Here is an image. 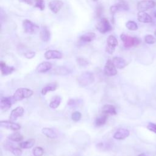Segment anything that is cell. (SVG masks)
I'll return each mask as SVG.
<instances>
[{
    "instance_id": "7bdbcfd3",
    "label": "cell",
    "mask_w": 156,
    "mask_h": 156,
    "mask_svg": "<svg viewBox=\"0 0 156 156\" xmlns=\"http://www.w3.org/2000/svg\"><path fill=\"white\" fill-rule=\"evenodd\" d=\"M154 16H155V17L156 18V11H155V12H154Z\"/></svg>"
},
{
    "instance_id": "ee69618b",
    "label": "cell",
    "mask_w": 156,
    "mask_h": 156,
    "mask_svg": "<svg viewBox=\"0 0 156 156\" xmlns=\"http://www.w3.org/2000/svg\"><path fill=\"white\" fill-rule=\"evenodd\" d=\"M154 35H155V36L156 37V30H155V32H154Z\"/></svg>"
},
{
    "instance_id": "3957f363",
    "label": "cell",
    "mask_w": 156,
    "mask_h": 156,
    "mask_svg": "<svg viewBox=\"0 0 156 156\" xmlns=\"http://www.w3.org/2000/svg\"><path fill=\"white\" fill-rule=\"evenodd\" d=\"M120 38L121 41L123 42L124 47L126 48L138 46L141 43V40L140 39L137 37H131L124 34H122L120 36Z\"/></svg>"
},
{
    "instance_id": "1f68e13d",
    "label": "cell",
    "mask_w": 156,
    "mask_h": 156,
    "mask_svg": "<svg viewBox=\"0 0 156 156\" xmlns=\"http://www.w3.org/2000/svg\"><path fill=\"white\" fill-rule=\"evenodd\" d=\"M76 62H77V64L81 66H86L89 65V60H87L86 59L83 58V57H78L76 59Z\"/></svg>"
},
{
    "instance_id": "5b68a950",
    "label": "cell",
    "mask_w": 156,
    "mask_h": 156,
    "mask_svg": "<svg viewBox=\"0 0 156 156\" xmlns=\"http://www.w3.org/2000/svg\"><path fill=\"white\" fill-rule=\"evenodd\" d=\"M23 28L25 33L34 34L39 30V26L29 20H25L23 22Z\"/></svg>"
},
{
    "instance_id": "ac0fdd59",
    "label": "cell",
    "mask_w": 156,
    "mask_h": 156,
    "mask_svg": "<svg viewBox=\"0 0 156 156\" xmlns=\"http://www.w3.org/2000/svg\"><path fill=\"white\" fill-rule=\"evenodd\" d=\"M58 87V84L56 82L54 83H51L48 84L47 85H46L42 89L41 91V93L42 95L45 96L46 95L48 92H54L55 91Z\"/></svg>"
},
{
    "instance_id": "2e32d148",
    "label": "cell",
    "mask_w": 156,
    "mask_h": 156,
    "mask_svg": "<svg viewBox=\"0 0 156 156\" xmlns=\"http://www.w3.org/2000/svg\"><path fill=\"white\" fill-rule=\"evenodd\" d=\"M0 67H1V72L3 76H8L12 74L15 71L14 66H10L6 65V63L3 61L0 63Z\"/></svg>"
},
{
    "instance_id": "f35d334b",
    "label": "cell",
    "mask_w": 156,
    "mask_h": 156,
    "mask_svg": "<svg viewBox=\"0 0 156 156\" xmlns=\"http://www.w3.org/2000/svg\"><path fill=\"white\" fill-rule=\"evenodd\" d=\"M14 148V147L13 146V145L11 143H5V144H4L5 149L6 150V151H9L10 152H11V151L12 150V149Z\"/></svg>"
},
{
    "instance_id": "83f0119b",
    "label": "cell",
    "mask_w": 156,
    "mask_h": 156,
    "mask_svg": "<svg viewBox=\"0 0 156 156\" xmlns=\"http://www.w3.org/2000/svg\"><path fill=\"white\" fill-rule=\"evenodd\" d=\"M107 118H108L107 115L102 114V115L98 117V118H97L95 120V124L97 126H102L104 124H105L107 122Z\"/></svg>"
},
{
    "instance_id": "8fae6325",
    "label": "cell",
    "mask_w": 156,
    "mask_h": 156,
    "mask_svg": "<svg viewBox=\"0 0 156 156\" xmlns=\"http://www.w3.org/2000/svg\"><path fill=\"white\" fill-rule=\"evenodd\" d=\"M0 126L2 127L11 129L12 131H19L21 129L20 124L15 123L12 121H0Z\"/></svg>"
},
{
    "instance_id": "8d00e7d4",
    "label": "cell",
    "mask_w": 156,
    "mask_h": 156,
    "mask_svg": "<svg viewBox=\"0 0 156 156\" xmlns=\"http://www.w3.org/2000/svg\"><path fill=\"white\" fill-rule=\"evenodd\" d=\"M148 129H149L150 131L156 134V124L153 123H149L147 126Z\"/></svg>"
},
{
    "instance_id": "f6af8a7d",
    "label": "cell",
    "mask_w": 156,
    "mask_h": 156,
    "mask_svg": "<svg viewBox=\"0 0 156 156\" xmlns=\"http://www.w3.org/2000/svg\"><path fill=\"white\" fill-rule=\"evenodd\" d=\"M93 2H98V0H93Z\"/></svg>"
},
{
    "instance_id": "d4e9b609",
    "label": "cell",
    "mask_w": 156,
    "mask_h": 156,
    "mask_svg": "<svg viewBox=\"0 0 156 156\" xmlns=\"http://www.w3.org/2000/svg\"><path fill=\"white\" fill-rule=\"evenodd\" d=\"M36 143V140L34 138H30L25 141L20 143L19 144V146L22 149H29L32 148Z\"/></svg>"
},
{
    "instance_id": "603a6c76",
    "label": "cell",
    "mask_w": 156,
    "mask_h": 156,
    "mask_svg": "<svg viewBox=\"0 0 156 156\" xmlns=\"http://www.w3.org/2000/svg\"><path fill=\"white\" fill-rule=\"evenodd\" d=\"M42 132L44 134L46 137L51 139H56L57 137V134L56 131L49 127H44L42 130Z\"/></svg>"
},
{
    "instance_id": "cb8c5ba5",
    "label": "cell",
    "mask_w": 156,
    "mask_h": 156,
    "mask_svg": "<svg viewBox=\"0 0 156 156\" xmlns=\"http://www.w3.org/2000/svg\"><path fill=\"white\" fill-rule=\"evenodd\" d=\"M96 37V34L94 32H87L82 35L80 39L81 42L85 43H89L93 41Z\"/></svg>"
},
{
    "instance_id": "52a82bcc",
    "label": "cell",
    "mask_w": 156,
    "mask_h": 156,
    "mask_svg": "<svg viewBox=\"0 0 156 156\" xmlns=\"http://www.w3.org/2000/svg\"><path fill=\"white\" fill-rule=\"evenodd\" d=\"M118 45V40L114 36H110L107 40V46L106 51L109 54H112L115 51V48Z\"/></svg>"
},
{
    "instance_id": "4fadbf2b",
    "label": "cell",
    "mask_w": 156,
    "mask_h": 156,
    "mask_svg": "<svg viewBox=\"0 0 156 156\" xmlns=\"http://www.w3.org/2000/svg\"><path fill=\"white\" fill-rule=\"evenodd\" d=\"M63 57L62 54L57 50H48L45 53V57L48 59H60Z\"/></svg>"
},
{
    "instance_id": "d590c367",
    "label": "cell",
    "mask_w": 156,
    "mask_h": 156,
    "mask_svg": "<svg viewBox=\"0 0 156 156\" xmlns=\"http://www.w3.org/2000/svg\"><path fill=\"white\" fill-rule=\"evenodd\" d=\"M11 152L15 156H20L22 154V150L20 148H14L11 151Z\"/></svg>"
},
{
    "instance_id": "7c38bea8",
    "label": "cell",
    "mask_w": 156,
    "mask_h": 156,
    "mask_svg": "<svg viewBox=\"0 0 156 156\" xmlns=\"http://www.w3.org/2000/svg\"><path fill=\"white\" fill-rule=\"evenodd\" d=\"M12 98L3 97L0 101V108L3 111L8 110L12 106Z\"/></svg>"
},
{
    "instance_id": "f1b7e54d",
    "label": "cell",
    "mask_w": 156,
    "mask_h": 156,
    "mask_svg": "<svg viewBox=\"0 0 156 156\" xmlns=\"http://www.w3.org/2000/svg\"><path fill=\"white\" fill-rule=\"evenodd\" d=\"M8 138L12 141H15V142H19L22 140H23V136L20 133V132H14L13 134H11L9 137H8Z\"/></svg>"
},
{
    "instance_id": "9a60e30c",
    "label": "cell",
    "mask_w": 156,
    "mask_h": 156,
    "mask_svg": "<svg viewBox=\"0 0 156 156\" xmlns=\"http://www.w3.org/2000/svg\"><path fill=\"white\" fill-rule=\"evenodd\" d=\"M130 135V132L126 129H120L118 130L114 135V138L116 140H124L128 137Z\"/></svg>"
},
{
    "instance_id": "7a4b0ae2",
    "label": "cell",
    "mask_w": 156,
    "mask_h": 156,
    "mask_svg": "<svg viewBox=\"0 0 156 156\" xmlns=\"http://www.w3.org/2000/svg\"><path fill=\"white\" fill-rule=\"evenodd\" d=\"M95 81V76L91 72H84L77 78V83L81 87H84L89 86Z\"/></svg>"
},
{
    "instance_id": "d6a6232c",
    "label": "cell",
    "mask_w": 156,
    "mask_h": 156,
    "mask_svg": "<svg viewBox=\"0 0 156 156\" xmlns=\"http://www.w3.org/2000/svg\"><path fill=\"white\" fill-rule=\"evenodd\" d=\"M35 7L39 8L40 11H43L45 8L44 0H36Z\"/></svg>"
},
{
    "instance_id": "484cf974",
    "label": "cell",
    "mask_w": 156,
    "mask_h": 156,
    "mask_svg": "<svg viewBox=\"0 0 156 156\" xmlns=\"http://www.w3.org/2000/svg\"><path fill=\"white\" fill-rule=\"evenodd\" d=\"M54 73L57 75L65 76L70 73V70L65 66H58L54 70Z\"/></svg>"
},
{
    "instance_id": "ab89813d",
    "label": "cell",
    "mask_w": 156,
    "mask_h": 156,
    "mask_svg": "<svg viewBox=\"0 0 156 156\" xmlns=\"http://www.w3.org/2000/svg\"><path fill=\"white\" fill-rule=\"evenodd\" d=\"M77 104V101L74 99H70L68 101V106H75Z\"/></svg>"
},
{
    "instance_id": "b9f144b4",
    "label": "cell",
    "mask_w": 156,
    "mask_h": 156,
    "mask_svg": "<svg viewBox=\"0 0 156 156\" xmlns=\"http://www.w3.org/2000/svg\"><path fill=\"white\" fill-rule=\"evenodd\" d=\"M138 156H146L144 154H140Z\"/></svg>"
},
{
    "instance_id": "4dcf8cb0",
    "label": "cell",
    "mask_w": 156,
    "mask_h": 156,
    "mask_svg": "<svg viewBox=\"0 0 156 156\" xmlns=\"http://www.w3.org/2000/svg\"><path fill=\"white\" fill-rule=\"evenodd\" d=\"M32 153L34 156H43L44 154V150L42 147L37 146L32 149Z\"/></svg>"
},
{
    "instance_id": "9c48e42d",
    "label": "cell",
    "mask_w": 156,
    "mask_h": 156,
    "mask_svg": "<svg viewBox=\"0 0 156 156\" xmlns=\"http://www.w3.org/2000/svg\"><path fill=\"white\" fill-rule=\"evenodd\" d=\"M129 6L124 3V2H121V3H119L118 4L114 5L113 6H112L110 8V12L112 14H115L117 12H126L129 11Z\"/></svg>"
},
{
    "instance_id": "ffe728a7",
    "label": "cell",
    "mask_w": 156,
    "mask_h": 156,
    "mask_svg": "<svg viewBox=\"0 0 156 156\" xmlns=\"http://www.w3.org/2000/svg\"><path fill=\"white\" fill-rule=\"evenodd\" d=\"M102 114L109 115H117V110L115 107L111 104H105L102 108Z\"/></svg>"
},
{
    "instance_id": "ba28073f",
    "label": "cell",
    "mask_w": 156,
    "mask_h": 156,
    "mask_svg": "<svg viewBox=\"0 0 156 156\" xmlns=\"http://www.w3.org/2000/svg\"><path fill=\"white\" fill-rule=\"evenodd\" d=\"M104 74L107 76H114L117 74V70L113 61L110 59L107 60L104 68Z\"/></svg>"
},
{
    "instance_id": "8992f818",
    "label": "cell",
    "mask_w": 156,
    "mask_h": 156,
    "mask_svg": "<svg viewBox=\"0 0 156 156\" xmlns=\"http://www.w3.org/2000/svg\"><path fill=\"white\" fill-rule=\"evenodd\" d=\"M155 6L156 3L153 0H143L138 3L137 9L139 12H144L154 8Z\"/></svg>"
},
{
    "instance_id": "60d3db41",
    "label": "cell",
    "mask_w": 156,
    "mask_h": 156,
    "mask_svg": "<svg viewBox=\"0 0 156 156\" xmlns=\"http://www.w3.org/2000/svg\"><path fill=\"white\" fill-rule=\"evenodd\" d=\"M20 2L25 3L28 5H32L33 4L32 3V0H19Z\"/></svg>"
},
{
    "instance_id": "836d02e7",
    "label": "cell",
    "mask_w": 156,
    "mask_h": 156,
    "mask_svg": "<svg viewBox=\"0 0 156 156\" xmlns=\"http://www.w3.org/2000/svg\"><path fill=\"white\" fill-rule=\"evenodd\" d=\"M144 42L147 44L152 45V44L155 43L156 40H155V37L153 36H152V35H146L144 37Z\"/></svg>"
},
{
    "instance_id": "44dd1931",
    "label": "cell",
    "mask_w": 156,
    "mask_h": 156,
    "mask_svg": "<svg viewBox=\"0 0 156 156\" xmlns=\"http://www.w3.org/2000/svg\"><path fill=\"white\" fill-rule=\"evenodd\" d=\"M40 37L42 40L43 42H46L49 40L51 37V33L49 30L46 26H42L40 33Z\"/></svg>"
},
{
    "instance_id": "4316f807",
    "label": "cell",
    "mask_w": 156,
    "mask_h": 156,
    "mask_svg": "<svg viewBox=\"0 0 156 156\" xmlns=\"http://www.w3.org/2000/svg\"><path fill=\"white\" fill-rule=\"evenodd\" d=\"M61 103V98L59 96H55L51 102L49 103V106L51 109H57L60 104Z\"/></svg>"
},
{
    "instance_id": "e0dca14e",
    "label": "cell",
    "mask_w": 156,
    "mask_h": 156,
    "mask_svg": "<svg viewBox=\"0 0 156 156\" xmlns=\"http://www.w3.org/2000/svg\"><path fill=\"white\" fill-rule=\"evenodd\" d=\"M52 64L49 62H43L40 63L37 67L36 71L38 73H46L52 68Z\"/></svg>"
},
{
    "instance_id": "7402d4cb",
    "label": "cell",
    "mask_w": 156,
    "mask_h": 156,
    "mask_svg": "<svg viewBox=\"0 0 156 156\" xmlns=\"http://www.w3.org/2000/svg\"><path fill=\"white\" fill-rule=\"evenodd\" d=\"M115 66H116L117 68L118 69H123L124 67L126 66L127 65V63L126 62V60L120 57H114L113 60H112Z\"/></svg>"
},
{
    "instance_id": "277c9868",
    "label": "cell",
    "mask_w": 156,
    "mask_h": 156,
    "mask_svg": "<svg viewBox=\"0 0 156 156\" xmlns=\"http://www.w3.org/2000/svg\"><path fill=\"white\" fill-rule=\"evenodd\" d=\"M97 30L101 34H106L112 29L109 21L106 18H102L97 24Z\"/></svg>"
},
{
    "instance_id": "5bb4252c",
    "label": "cell",
    "mask_w": 156,
    "mask_h": 156,
    "mask_svg": "<svg viewBox=\"0 0 156 156\" xmlns=\"http://www.w3.org/2000/svg\"><path fill=\"white\" fill-rule=\"evenodd\" d=\"M25 110L22 107H17L11 112L9 119L12 121H15L19 117H21L24 114Z\"/></svg>"
},
{
    "instance_id": "74e56055",
    "label": "cell",
    "mask_w": 156,
    "mask_h": 156,
    "mask_svg": "<svg viewBox=\"0 0 156 156\" xmlns=\"http://www.w3.org/2000/svg\"><path fill=\"white\" fill-rule=\"evenodd\" d=\"M36 56V53L34 51H29V52H27L25 54V57L26 59H32L33 57H34Z\"/></svg>"
},
{
    "instance_id": "e575fe53",
    "label": "cell",
    "mask_w": 156,
    "mask_h": 156,
    "mask_svg": "<svg viewBox=\"0 0 156 156\" xmlns=\"http://www.w3.org/2000/svg\"><path fill=\"white\" fill-rule=\"evenodd\" d=\"M81 118H82V114L81 113H80L78 111L74 112L71 115V119L76 122L79 121L81 119Z\"/></svg>"
},
{
    "instance_id": "30bf717a",
    "label": "cell",
    "mask_w": 156,
    "mask_h": 156,
    "mask_svg": "<svg viewBox=\"0 0 156 156\" xmlns=\"http://www.w3.org/2000/svg\"><path fill=\"white\" fill-rule=\"evenodd\" d=\"M63 6V3L60 0H53L48 4V7L54 14H57Z\"/></svg>"
},
{
    "instance_id": "f546056e",
    "label": "cell",
    "mask_w": 156,
    "mask_h": 156,
    "mask_svg": "<svg viewBox=\"0 0 156 156\" xmlns=\"http://www.w3.org/2000/svg\"><path fill=\"white\" fill-rule=\"evenodd\" d=\"M126 26L130 31H137L138 29V25L134 21H128L126 24Z\"/></svg>"
},
{
    "instance_id": "d6986e66",
    "label": "cell",
    "mask_w": 156,
    "mask_h": 156,
    "mask_svg": "<svg viewBox=\"0 0 156 156\" xmlns=\"http://www.w3.org/2000/svg\"><path fill=\"white\" fill-rule=\"evenodd\" d=\"M138 20L141 23H149L152 22V17L144 12H139L137 15Z\"/></svg>"
},
{
    "instance_id": "6da1fadb",
    "label": "cell",
    "mask_w": 156,
    "mask_h": 156,
    "mask_svg": "<svg viewBox=\"0 0 156 156\" xmlns=\"http://www.w3.org/2000/svg\"><path fill=\"white\" fill-rule=\"evenodd\" d=\"M33 94L34 92L31 89L27 88H19L15 92L12 98V100L14 101H19L32 97Z\"/></svg>"
}]
</instances>
